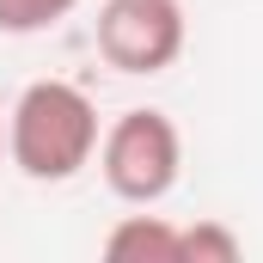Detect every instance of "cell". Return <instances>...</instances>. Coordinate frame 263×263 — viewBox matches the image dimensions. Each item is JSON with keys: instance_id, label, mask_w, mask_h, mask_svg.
I'll list each match as a JSON object with an SVG mask.
<instances>
[{"instance_id": "1", "label": "cell", "mask_w": 263, "mask_h": 263, "mask_svg": "<svg viewBox=\"0 0 263 263\" xmlns=\"http://www.w3.org/2000/svg\"><path fill=\"white\" fill-rule=\"evenodd\" d=\"M98 104L73 80H31L6 110V159L31 184H67L98 159Z\"/></svg>"}, {"instance_id": "2", "label": "cell", "mask_w": 263, "mask_h": 263, "mask_svg": "<svg viewBox=\"0 0 263 263\" xmlns=\"http://www.w3.org/2000/svg\"><path fill=\"white\" fill-rule=\"evenodd\" d=\"M178 172H184V135L165 110H123L98 135V178L129 208L165 202Z\"/></svg>"}, {"instance_id": "3", "label": "cell", "mask_w": 263, "mask_h": 263, "mask_svg": "<svg viewBox=\"0 0 263 263\" xmlns=\"http://www.w3.org/2000/svg\"><path fill=\"white\" fill-rule=\"evenodd\" d=\"M98 55L117 73H165L184 55V6L178 0H104Z\"/></svg>"}, {"instance_id": "4", "label": "cell", "mask_w": 263, "mask_h": 263, "mask_svg": "<svg viewBox=\"0 0 263 263\" xmlns=\"http://www.w3.org/2000/svg\"><path fill=\"white\" fill-rule=\"evenodd\" d=\"M110 263H178V227L165 214H123L104 239Z\"/></svg>"}, {"instance_id": "5", "label": "cell", "mask_w": 263, "mask_h": 263, "mask_svg": "<svg viewBox=\"0 0 263 263\" xmlns=\"http://www.w3.org/2000/svg\"><path fill=\"white\" fill-rule=\"evenodd\" d=\"M80 0H0V37H37L49 25H62Z\"/></svg>"}, {"instance_id": "6", "label": "cell", "mask_w": 263, "mask_h": 263, "mask_svg": "<svg viewBox=\"0 0 263 263\" xmlns=\"http://www.w3.org/2000/svg\"><path fill=\"white\" fill-rule=\"evenodd\" d=\"M178 263H239V239H233L220 220L178 227Z\"/></svg>"}, {"instance_id": "7", "label": "cell", "mask_w": 263, "mask_h": 263, "mask_svg": "<svg viewBox=\"0 0 263 263\" xmlns=\"http://www.w3.org/2000/svg\"><path fill=\"white\" fill-rule=\"evenodd\" d=\"M0 147H6V123H0Z\"/></svg>"}]
</instances>
